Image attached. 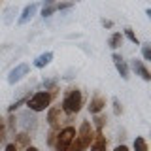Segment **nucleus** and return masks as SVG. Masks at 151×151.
<instances>
[{"mask_svg": "<svg viewBox=\"0 0 151 151\" xmlns=\"http://www.w3.org/2000/svg\"><path fill=\"white\" fill-rule=\"evenodd\" d=\"M125 36H127V38H129V40L132 42V44H136V45H138V44H140V40H138V36H136V34H134V32H132V28H125Z\"/></svg>", "mask_w": 151, "mask_h": 151, "instance_id": "6ab92c4d", "label": "nucleus"}, {"mask_svg": "<svg viewBox=\"0 0 151 151\" xmlns=\"http://www.w3.org/2000/svg\"><path fill=\"white\" fill-rule=\"evenodd\" d=\"M102 27H106V28H111V27H113V23L110 21V19H102Z\"/></svg>", "mask_w": 151, "mask_h": 151, "instance_id": "b1692460", "label": "nucleus"}, {"mask_svg": "<svg viewBox=\"0 0 151 151\" xmlns=\"http://www.w3.org/2000/svg\"><path fill=\"white\" fill-rule=\"evenodd\" d=\"M55 4H57V2H55ZM55 4H51V6H44V9H42V17L47 19V17H51V15H53V13L57 12Z\"/></svg>", "mask_w": 151, "mask_h": 151, "instance_id": "a211bd4d", "label": "nucleus"}, {"mask_svg": "<svg viewBox=\"0 0 151 151\" xmlns=\"http://www.w3.org/2000/svg\"><path fill=\"white\" fill-rule=\"evenodd\" d=\"M106 145H108V140H106V136L102 134V130H94L91 151H106Z\"/></svg>", "mask_w": 151, "mask_h": 151, "instance_id": "9d476101", "label": "nucleus"}, {"mask_svg": "<svg viewBox=\"0 0 151 151\" xmlns=\"http://www.w3.org/2000/svg\"><path fill=\"white\" fill-rule=\"evenodd\" d=\"M57 134H59V130H55V129H51V132H49V136H47V145H49V147H53V145H55V140H57Z\"/></svg>", "mask_w": 151, "mask_h": 151, "instance_id": "aec40b11", "label": "nucleus"}, {"mask_svg": "<svg viewBox=\"0 0 151 151\" xmlns=\"http://www.w3.org/2000/svg\"><path fill=\"white\" fill-rule=\"evenodd\" d=\"M134 151H147V142H145V138L138 136L134 140Z\"/></svg>", "mask_w": 151, "mask_h": 151, "instance_id": "dca6fc26", "label": "nucleus"}, {"mask_svg": "<svg viewBox=\"0 0 151 151\" xmlns=\"http://www.w3.org/2000/svg\"><path fill=\"white\" fill-rule=\"evenodd\" d=\"M66 151H76V147H74V144H72V145H70V147H68V149H66Z\"/></svg>", "mask_w": 151, "mask_h": 151, "instance_id": "c85d7f7f", "label": "nucleus"}, {"mask_svg": "<svg viewBox=\"0 0 151 151\" xmlns=\"http://www.w3.org/2000/svg\"><path fill=\"white\" fill-rule=\"evenodd\" d=\"M111 60H113V64H115L117 72L121 74V78L123 79H129V64L125 63V59H123L119 53H113L111 55Z\"/></svg>", "mask_w": 151, "mask_h": 151, "instance_id": "1a4fd4ad", "label": "nucleus"}, {"mask_svg": "<svg viewBox=\"0 0 151 151\" xmlns=\"http://www.w3.org/2000/svg\"><path fill=\"white\" fill-rule=\"evenodd\" d=\"M142 55H144L145 60H151V45L149 44H144V45H142Z\"/></svg>", "mask_w": 151, "mask_h": 151, "instance_id": "412c9836", "label": "nucleus"}, {"mask_svg": "<svg viewBox=\"0 0 151 151\" xmlns=\"http://www.w3.org/2000/svg\"><path fill=\"white\" fill-rule=\"evenodd\" d=\"M113 151H129V147H127V145H117Z\"/></svg>", "mask_w": 151, "mask_h": 151, "instance_id": "a878e982", "label": "nucleus"}, {"mask_svg": "<svg viewBox=\"0 0 151 151\" xmlns=\"http://www.w3.org/2000/svg\"><path fill=\"white\" fill-rule=\"evenodd\" d=\"M25 151H38V149H36V147H32V145H28V147H27Z\"/></svg>", "mask_w": 151, "mask_h": 151, "instance_id": "cd10ccee", "label": "nucleus"}, {"mask_svg": "<svg viewBox=\"0 0 151 151\" xmlns=\"http://www.w3.org/2000/svg\"><path fill=\"white\" fill-rule=\"evenodd\" d=\"M55 8L57 9H70V8H72V2H57Z\"/></svg>", "mask_w": 151, "mask_h": 151, "instance_id": "5701e85b", "label": "nucleus"}, {"mask_svg": "<svg viewBox=\"0 0 151 151\" xmlns=\"http://www.w3.org/2000/svg\"><path fill=\"white\" fill-rule=\"evenodd\" d=\"M104 108H106V98H104L102 93H94L91 96V102H89V111L93 113V115H96V113H100Z\"/></svg>", "mask_w": 151, "mask_h": 151, "instance_id": "0eeeda50", "label": "nucleus"}, {"mask_svg": "<svg viewBox=\"0 0 151 151\" xmlns=\"http://www.w3.org/2000/svg\"><path fill=\"white\" fill-rule=\"evenodd\" d=\"M93 138H94V129H93V123L89 121H83L79 130L76 132V138H74V147L76 151H87L93 144Z\"/></svg>", "mask_w": 151, "mask_h": 151, "instance_id": "f257e3e1", "label": "nucleus"}, {"mask_svg": "<svg viewBox=\"0 0 151 151\" xmlns=\"http://www.w3.org/2000/svg\"><path fill=\"white\" fill-rule=\"evenodd\" d=\"M53 94L51 93H47V91H38V93H34L32 96H28L27 98V108L30 111H45L47 108H49V104L53 102Z\"/></svg>", "mask_w": 151, "mask_h": 151, "instance_id": "7ed1b4c3", "label": "nucleus"}, {"mask_svg": "<svg viewBox=\"0 0 151 151\" xmlns=\"http://www.w3.org/2000/svg\"><path fill=\"white\" fill-rule=\"evenodd\" d=\"M104 125H106V115H100V113H96V115H94V125H93V129L102 130Z\"/></svg>", "mask_w": 151, "mask_h": 151, "instance_id": "2eb2a0df", "label": "nucleus"}, {"mask_svg": "<svg viewBox=\"0 0 151 151\" xmlns=\"http://www.w3.org/2000/svg\"><path fill=\"white\" fill-rule=\"evenodd\" d=\"M28 145H30V136L27 134V132H21V134H17L15 136V147H23V149H27Z\"/></svg>", "mask_w": 151, "mask_h": 151, "instance_id": "ddd939ff", "label": "nucleus"}, {"mask_svg": "<svg viewBox=\"0 0 151 151\" xmlns=\"http://www.w3.org/2000/svg\"><path fill=\"white\" fill-rule=\"evenodd\" d=\"M51 4H55V0H44V6H51Z\"/></svg>", "mask_w": 151, "mask_h": 151, "instance_id": "bb28decb", "label": "nucleus"}, {"mask_svg": "<svg viewBox=\"0 0 151 151\" xmlns=\"http://www.w3.org/2000/svg\"><path fill=\"white\" fill-rule=\"evenodd\" d=\"M60 119H63V110H60V106L49 108V111H47V123H49L51 129L60 130Z\"/></svg>", "mask_w": 151, "mask_h": 151, "instance_id": "423d86ee", "label": "nucleus"}, {"mask_svg": "<svg viewBox=\"0 0 151 151\" xmlns=\"http://www.w3.org/2000/svg\"><path fill=\"white\" fill-rule=\"evenodd\" d=\"M130 68L134 70L136 76H140L142 79H145V81H149V79H151V74H149L147 66L144 64V60H140V59H132V60H130Z\"/></svg>", "mask_w": 151, "mask_h": 151, "instance_id": "6e6552de", "label": "nucleus"}, {"mask_svg": "<svg viewBox=\"0 0 151 151\" xmlns=\"http://www.w3.org/2000/svg\"><path fill=\"white\" fill-rule=\"evenodd\" d=\"M6 151H19V149L15 147V144H8L6 145Z\"/></svg>", "mask_w": 151, "mask_h": 151, "instance_id": "393cba45", "label": "nucleus"}, {"mask_svg": "<svg viewBox=\"0 0 151 151\" xmlns=\"http://www.w3.org/2000/svg\"><path fill=\"white\" fill-rule=\"evenodd\" d=\"M6 136H8V125L0 115V142H6Z\"/></svg>", "mask_w": 151, "mask_h": 151, "instance_id": "f3484780", "label": "nucleus"}, {"mask_svg": "<svg viewBox=\"0 0 151 151\" xmlns=\"http://www.w3.org/2000/svg\"><path fill=\"white\" fill-rule=\"evenodd\" d=\"M36 12H38V4L34 2V4H28V6L23 9V13L19 15V19H17V25H25V23H28L32 17L36 15Z\"/></svg>", "mask_w": 151, "mask_h": 151, "instance_id": "9b49d317", "label": "nucleus"}, {"mask_svg": "<svg viewBox=\"0 0 151 151\" xmlns=\"http://www.w3.org/2000/svg\"><path fill=\"white\" fill-rule=\"evenodd\" d=\"M83 106V94L79 89H68V93L64 94L63 98V106H60V110L64 113H68V115H74V113H78L81 110Z\"/></svg>", "mask_w": 151, "mask_h": 151, "instance_id": "f03ea898", "label": "nucleus"}, {"mask_svg": "<svg viewBox=\"0 0 151 151\" xmlns=\"http://www.w3.org/2000/svg\"><path fill=\"white\" fill-rule=\"evenodd\" d=\"M76 138V129L74 127H64V129H60L59 130V134H57V140H55V145H53V149L55 151H66L72 145V142Z\"/></svg>", "mask_w": 151, "mask_h": 151, "instance_id": "20e7f679", "label": "nucleus"}, {"mask_svg": "<svg viewBox=\"0 0 151 151\" xmlns=\"http://www.w3.org/2000/svg\"><path fill=\"white\" fill-rule=\"evenodd\" d=\"M121 111H123V108H121V102L117 100V98H113V113H115V115H119Z\"/></svg>", "mask_w": 151, "mask_h": 151, "instance_id": "4be33fe9", "label": "nucleus"}, {"mask_svg": "<svg viewBox=\"0 0 151 151\" xmlns=\"http://www.w3.org/2000/svg\"><path fill=\"white\" fill-rule=\"evenodd\" d=\"M51 60H53V53H51V51H45V53H42L40 57L34 59V66L36 68H45Z\"/></svg>", "mask_w": 151, "mask_h": 151, "instance_id": "f8f14e48", "label": "nucleus"}, {"mask_svg": "<svg viewBox=\"0 0 151 151\" xmlns=\"http://www.w3.org/2000/svg\"><path fill=\"white\" fill-rule=\"evenodd\" d=\"M28 70H30V66H28L27 63H21V64H17L15 68L9 72V76H8V83H17V81H21L23 78L28 74Z\"/></svg>", "mask_w": 151, "mask_h": 151, "instance_id": "39448f33", "label": "nucleus"}, {"mask_svg": "<svg viewBox=\"0 0 151 151\" xmlns=\"http://www.w3.org/2000/svg\"><path fill=\"white\" fill-rule=\"evenodd\" d=\"M121 44H123V34H121V32H113V34L108 38V45H110L111 49L121 47Z\"/></svg>", "mask_w": 151, "mask_h": 151, "instance_id": "4468645a", "label": "nucleus"}]
</instances>
